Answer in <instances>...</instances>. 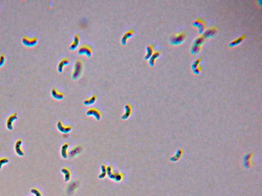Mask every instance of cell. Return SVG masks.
Masks as SVG:
<instances>
[{
    "label": "cell",
    "instance_id": "5",
    "mask_svg": "<svg viewBox=\"0 0 262 196\" xmlns=\"http://www.w3.org/2000/svg\"><path fill=\"white\" fill-rule=\"evenodd\" d=\"M107 174L108 176L111 179H114L117 181H119L123 179V175L121 173H114L113 171V168L112 166L107 167Z\"/></svg>",
    "mask_w": 262,
    "mask_h": 196
},
{
    "label": "cell",
    "instance_id": "31",
    "mask_svg": "<svg viewBox=\"0 0 262 196\" xmlns=\"http://www.w3.org/2000/svg\"><path fill=\"white\" fill-rule=\"evenodd\" d=\"M201 70H202V66H198L197 68H196L193 70V72L195 74H198L199 73L201 72Z\"/></svg>",
    "mask_w": 262,
    "mask_h": 196
},
{
    "label": "cell",
    "instance_id": "23",
    "mask_svg": "<svg viewBox=\"0 0 262 196\" xmlns=\"http://www.w3.org/2000/svg\"><path fill=\"white\" fill-rule=\"evenodd\" d=\"M80 148H81V147L79 146H77V147L73 148V149L71 150V151L70 152V156H75L76 155L79 154L81 151Z\"/></svg>",
    "mask_w": 262,
    "mask_h": 196
},
{
    "label": "cell",
    "instance_id": "9",
    "mask_svg": "<svg viewBox=\"0 0 262 196\" xmlns=\"http://www.w3.org/2000/svg\"><path fill=\"white\" fill-rule=\"evenodd\" d=\"M134 33V30L133 29H130L125 32V33L123 34V37L121 38V42L123 45L126 44L128 39L130 38L133 35Z\"/></svg>",
    "mask_w": 262,
    "mask_h": 196
},
{
    "label": "cell",
    "instance_id": "28",
    "mask_svg": "<svg viewBox=\"0 0 262 196\" xmlns=\"http://www.w3.org/2000/svg\"><path fill=\"white\" fill-rule=\"evenodd\" d=\"M8 162H9V160L6 157H3L0 159V170L2 168L3 165L6 164Z\"/></svg>",
    "mask_w": 262,
    "mask_h": 196
},
{
    "label": "cell",
    "instance_id": "24",
    "mask_svg": "<svg viewBox=\"0 0 262 196\" xmlns=\"http://www.w3.org/2000/svg\"><path fill=\"white\" fill-rule=\"evenodd\" d=\"M205 38L203 36H199L198 38H196V40L194 41V45H198V46H202V44L204 41Z\"/></svg>",
    "mask_w": 262,
    "mask_h": 196
},
{
    "label": "cell",
    "instance_id": "3",
    "mask_svg": "<svg viewBox=\"0 0 262 196\" xmlns=\"http://www.w3.org/2000/svg\"><path fill=\"white\" fill-rule=\"evenodd\" d=\"M77 52L79 54H85L88 57H90L93 53V48L89 44H83L78 48Z\"/></svg>",
    "mask_w": 262,
    "mask_h": 196
},
{
    "label": "cell",
    "instance_id": "26",
    "mask_svg": "<svg viewBox=\"0 0 262 196\" xmlns=\"http://www.w3.org/2000/svg\"><path fill=\"white\" fill-rule=\"evenodd\" d=\"M202 48V46L193 45L191 49V52L192 54H197L200 51Z\"/></svg>",
    "mask_w": 262,
    "mask_h": 196
},
{
    "label": "cell",
    "instance_id": "13",
    "mask_svg": "<svg viewBox=\"0 0 262 196\" xmlns=\"http://www.w3.org/2000/svg\"><path fill=\"white\" fill-rule=\"evenodd\" d=\"M217 32V28L215 27H213L211 28H208L203 33V36L204 38H211L213 37L214 35Z\"/></svg>",
    "mask_w": 262,
    "mask_h": 196
},
{
    "label": "cell",
    "instance_id": "6",
    "mask_svg": "<svg viewBox=\"0 0 262 196\" xmlns=\"http://www.w3.org/2000/svg\"><path fill=\"white\" fill-rule=\"evenodd\" d=\"M87 115L89 116L93 115L95 117L96 119L99 121L102 117V112L97 108H90L87 111Z\"/></svg>",
    "mask_w": 262,
    "mask_h": 196
},
{
    "label": "cell",
    "instance_id": "30",
    "mask_svg": "<svg viewBox=\"0 0 262 196\" xmlns=\"http://www.w3.org/2000/svg\"><path fill=\"white\" fill-rule=\"evenodd\" d=\"M31 192L33 194H35L36 196H42L40 191L36 189H31Z\"/></svg>",
    "mask_w": 262,
    "mask_h": 196
},
{
    "label": "cell",
    "instance_id": "21",
    "mask_svg": "<svg viewBox=\"0 0 262 196\" xmlns=\"http://www.w3.org/2000/svg\"><path fill=\"white\" fill-rule=\"evenodd\" d=\"M246 36V35L244 34V35H242V36H241L239 38H236V39H235L234 40H232V42L229 44V47H234V46H236L237 44H239L240 43H241L245 39Z\"/></svg>",
    "mask_w": 262,
    "mask_h": 196
},
{
    "label": "cell",
    "instance_id": "4",
    "mask_svg": "<svg viewBox=\"0 0 262 196\" xmlns=\"http://www.w3.org/2000/svg\"><path fill=\"white\" fill-rule=\"evenodd\" d=\"M23 44L27 47H32L35 46L38 42V38L36 37H30L28 35H25L22 38Z\"/></svg>",
    "mask_w": 262,
    "mask_h": 196
},
{
    "label": "cell",
    "instance_id": "7",
    "mask_svg": "<svg viewBox=\"0 0 262 196\" xmlns=\"http://www.w3.org/2000/svg\"><path fill=\"white\" fill-rule=\"evenodd\" d=\"M18 119L17 113H14L11 114L9 117H8L6 121V126L7 128L10 131L12 130L13 129V123L14 121H15Z\"/></svg>",
    "mask_w": 262,
    "mask_h": 196
},
{
    "label": "cell",
    "instance_id": "27",
    "mask_svg": "<svg viewBox=\"0 0 262 196\" xmlns=\"http://www.w3.org/2000/svg\"><path fill=\"white\" fill-rule=\"evenodd\" d=\"M201 60H202V57H199L197 59H196V60L194 61L193 64H192V68L193 70H194L195 68H197L199 66V64L200 62H201Z\"/></svg>",
    "mask_w": 262,
    "mask_h": 196
},
{
    "label": "cell",
    "instance_id": "10",
    "mask_svg": "<svg viewBox=\"0 0 262 196\" xmlns=\"http://www.w3.org/2000/svg\"><path fill=\"white\" fill-rule=\"evenodd\" d=\"M57 126V128L59 129V130L62 133H69V132L71 131V129H72L71 126L65 125L63 124V123L61 121H58Z\"/></svg>",
    "mask_w": 262,
    "mask_h": 196
},
{
    "label": "cell",
    "instance_id": "17",
    "mask_svg": "<svg viewBox=\"0 0 262 196\" xmlns=\"http://www.w3.org/2000/svg\"><path fill=\"white\" fill-rule=\"evenodd\" d=\"M79 40H80L79 35L77 33H76L74 36L73 42L69 46L70 50H74V49H75V48H76V47L78 46L79 42Z\"/></svg>",
    "mask_w": 262,
    "mask_h": 196
},
{
    "label": "cell",
    "instance_id": "19",
    "mask_svg": "<svg viewBox=\"0 0 262 196\" xmlns=\"http://www.w3.org/2000/svg\"><path fill=\"white\" fill-rule=\"evenodd\" d=\"M97 99V95L96 94H93L90 97L86 98L84 101V104L86 105H91L94 103L95 101Z\"/></svg>",
    "mask_w": 262,
    "mask_h": 196
},
{
    "label": "cell",
    "instance_id": "18",
    "mask_svg": "<svg viewBox=\"0 0 262 196\" xmlns=\"http://www.w3.org/2000/svg\"><path fill=\"white\" fill-rule=\"evenodd\" d=\"M154 49V46L153 44H150L148 45L146 48V54L144 57V59L145 60H147L150 58V57L153 53Z\"/></svg>",
    "mask_w": 262,
    "mask_h": 196
},
{
    "label": "cell",
    "instance_id": "14",
    "mask_svg": "<svg viewBox=\"0 0 262 196\" xmlns=\"http://www.w3.org/2000/svg\"><path fill=\"white\" fill-rule=\"evenodd\" d=\"M70 62V59L69 57H64L59 61V63L57 66V70L59 72H61L63 70L64 66L68 64Z\"/></svg>",
    "mask_w": 262,
    "mask_h": 196
},
{
    "label": "cell",
    "instance_id": "25",
    "mask_svg": "<svg viewBox=\"0 0 262 196\" xmlns=\"http://www.w3.org/2000/svg\"><path fill=\"white\" fill-rule=\"evenodd\" d=\"M101 170H102V173H100L99 175V178L100 179H102V178L105 177L106 173H107V167L106 165H104V164L102 165L101 166Z\"/></svg>",
    "mask_w": 262,
    "mask_h": 196
},
{
    "label": "cell",
    "instance_id": "29",
    "mask_svg": "<svg viewBox=\"0 0 262 196\" xmlns=\"http://www.w3.org/2000/svg\"><path fill=\"white\" fill-rule=\"evenodd\" d=\"M5 55L4 53L0 54V67L2 66L5 62Z\"/></svg>",
    "mask_w": 262,
    "mask_h": 196
},
{
    "label": "cell",
    "instance_id": "20",
    "mask_svg": "<svg viewBox=\"0 0 262 196\" xmlns=\"http://www.w3.org/2000/svg\"><path fill=\"white\" fill-rule=\"evenodd\" d=\"M69 146V144L67 142L65 143L61 147V156L64 159H66L68 157V152L67 150L68 149Z\"/></svg>",
    "mask_w": 262,
    "mask_h": 196
},
{
    "label": "cell",
    "instance_id": "22",
    "mask_svg": "<svg viewBox=\"0 0 262 196\" xmlns=\"http://www.w3.org/2000/svg\"><path fill=\"white\" fill-rule=\"evenodd\" d=\"M61 172L65 175V179L66 181H68L71 178V172L68 168L64 167L61 169Z\"/></svg>",
    "mask_w": 262,
    "mask_h": 196
},
{
    "label": "cell",
    "instance_id": "12",
    "mask_svg": "<svg viewBox=\"0 0 262 196\" xmlns=\"http://www.w3.org/2000/svg\"><path fill=\"white\" fill-rule=\"evenodd\" d=\"M51 95L55 99L57 100H61L64 98V93L62 91H59L56 87H54L51 90Z\"/></svg>",
    "mask_w": 262,
    "mask_h": 196
},
{
    "label": "cell",
    "instance_id": "2",
    "mask_svg": "<svg viewBox=\"0 0 262 196\" xmlns=\"http://www.w3.org/2000/svg\"><path fill=\"white\" fill-rule=\"evenodd\" d=\"M187 38V34L184 32L178 33L172 35L170 40V44L173 45H178L181 44Z\"/></svg>",
    "mask_w": 262,
    "mask_h": 196
},
{
    "label": "cell",
    "instance_id": "11",
    "mask_svg": "<svg viewBox=\"0 0 262 196\" xmlns=\"http://www.w3.org/2000/svg\"><path fill=\"white\" fill-rule=\"evenodd\" d=\"M132 111V107L130 103H127L125 107V112L121 116V119H126L130 117Z\"/></svg>",
    "mask_w": 262,
    "mask_h": 196
},
{
    "label": "cell",
    "instance_id": "16",
    "mask_svg": "<svg viewBox=\"0 0 262 196\" xmlns=\"http://www.w3.org/2000/svg\"><path fill=\"white\" fill-rule=\"evenodd\" d=\"M160 54L161 51L160 50L154 52L152 56L150 57V58H149V63L150 66H152L155 64L157 59L158 58Z\"/></svg>",
    "mask_w": 262,
    "mask_h": 196
},
{
    "label": "cell",
    "instance_id": "15",
    "mask_svg": "<svg viewBox=\"0 0 262 196\" xmlns=\"http://www.w3.org/2000/svg\"><path fill=\"white\" fill-rule=\"evenodd\" d=\"M22 144V140H17L14 145V148H15V152L17 153V154L20 156H24V152L21 148Z\"/></svg>",
    "mask_w": 262,
    "mask_h": 196
},
{
    "label": "cell",
    "instance_id": "1",
    "mask_svg": "<svg viewBox=\"0 0 262 196\" xmlns=\"http://www.w3.org/2000/svg\"><path fill=\"white\" fill-rule=\"evenodd\" d=\"M83 61L80 59L76 60L74 64L73 72L72 75L73 79H76L80 76L83 71Z\"/></svg>",
    "mask_w": 262,
    "mask_h": 196
},
{
    "label": "cell",
    "instance_id": "8",
    "mask_svg": "<svg viewBox=\"0 0 262 196\" xmlns=\"http://www.w3.org/2000/svg\"><path fill=\"white\" fill-rule=\"evenodd\" d=\"M193 25L198 27L199 32L200 33L203 32L205 30V25L204 21L201 18H199V19H197L196 21H195L193 23Z\"/></svg>",
    "mask_w": 262,
    "mask_h": 196
}]
</instances>
